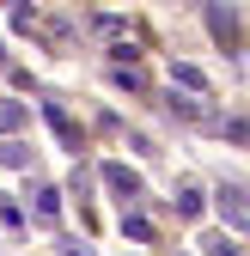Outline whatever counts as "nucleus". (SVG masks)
<instances>
[{
  "label": "nucleus",
  "instance_id": "1",
  "mask_svg": "<svg viewBox=\"0 0 250 256\" xmlns=\"http://www.w3.org/2000/svg\"><path fill=\"white\" fill-rule=\"evenodd\" d=\"M214 202H220V214L232 220L238 232H250V189H238V183H226V189H220V196H214Z\"/></svg>",
  "mask_w": 250,
  "mask_h": 256
},
{
  "label": "nucleus",
  "instance_id": "2",
  "mask_svg": "<svg viewBox=\"0 0 250 256\" xmlns=\"http://www.w3.org/2000/svg\"><path fill=\"white\" fill-rule=\"evenodd\" d=\"M202 18H208V30H214L226 49H238V12H232V6H208Z\"/></svg>",
  "mask_w": 250,
  "mask_h": 256
},
{
  "label": "nucleus",
  "instance_id": "3",
  "mask_svg": "<svg viewBox=\"0 0 250 256\" xmlns=\"http://www.w3.org/2000/svg\"><path fill=\"white\" fill-rule=\"evenodd\" d=\"M43 122H49V128H55V134H61V140H68V146H80V140H86V134H80V128L68 122V110H61V104H43Z\"/></svg>",
  "mask_w": 250,
  "mask_h": 256
},
{
  "label": "nucleus",
  "instance_id": "4",
  "mask_svg": "<svg viewBox=\"0 0 250 256\" xmlns=\"http://www.w3.org/2000/svg\"><path fill=\"white\" fill-rule=\"evenodd\" d=\"M171 74H177V86H183V92H202V86H208V74H202V68H190V61H177Z\"/></svg>",
  "mask_w": 250,
  "mask_h": 256
},
{
  "label": "nucleus",
  "instance_id": "5",
  "mask_svg": "<svg viewBox=\"0 0 250 256\" xmlns=\"http://www.w3.org/2000/svg\"><path fill=\"white\" fill-rule=\"evenodd\" d=\"M104 183L116 189V196H134V177H128V171H122V165H104Z\"/></svg>",
  "mask_w": 250,
  "mask_h": 256
},
{
  "label": "nucleus",
  "instance_id": "6",
  "mask_svg": "<svg viewBox=\"0 0 250 256\" xmlns=\"http://www.w3.org/2000/svg\"><path fill=\"white\" fill-rule=\"evenodd\" d=\"M202 208H208V202H202V189H177V214H190V220H196Z\"/></svg>",
  "mask_w": 250,
  "mask_h": 256
},
{
  "label": "nucleus",
  "instance_id": "7",
  "mask_svg": "<svg viewBox=\"0 0 250 256\" xmlns=\"http://www.w3.org/2000/svg\"><path fill=\"white\" fill-rule=\"evenodd\" d=\"M0 165H18V171H24V165H30V152L12 146V140H0Z\"/></svg>",
  "mask_w": 250,
  "mask_h": 256
},
{
  "label": "nucleus",
  "instance_id": "8",
  "mask_svg": "<svg viewBox=\"0 0 250 256\" xmlns=\"http://www.w3.org/2000/svg\"><path fill=\"white\" fill-rule=\"evenodd\" d=\"M18 122H24V110H18V104H0V134H12Z\"/></svg>",
  "mask_w": 250,
  "mask_h": 256
},
{
  "label": "nucleus",
  "instance_id": "9",
  "mask_svg": "<svg viewBox=\"0 0 250 256\" xmlns=\"http://www.w3.org/2000/svg\"><path fill=\"white\" fill-rule=\"evenodd\" d=\"M122 226H128V238H140V244L152 238V226H146V220H140V214H128V220H122Z\"/></svg>",
  "mask_w": 250,
  "mask_h": 256
},
{
  "label": "nucleus",
  "instance_id": "10",
  "mask_svg": "<svg viewBox=\"0 0 250 256\" xmlns=\"http://www.w3.org/2000/svg\"><path fill=\"white\" fill-rule=\"evenodd\" d=\"M110 80H116L122 92H134V86H140V74H134V68H110Z\"/></svg>",
  "mask_w": 250,
  "mask_h": 256
},
{
  "label": "nucleus",
  "instance_id": "11",
  "mask_svg": "<svg viewBox=\"0 0 250 256\" xmlns=\"http://www.w3.org/2000/svg\"><path fill=\"white\" fill-rule=\"evenodd\" d=\"M37 214H61V196H55V189H37Z\"/></svg>",
  "mask_w": 250,
  "mask_h": 256
},
{
  "label": "nucleus",
  "instance_id": "12",
  "mask_svg": "<svg viewBox=\"0 0 250 256\" xmlns=\"http://www.w3.org/2000/svg\"><path fill=\"white\" fill-rule=\"evenodd\" d=\"M0 220H6V226H24V208H12L6 196H0Z\"/></svg>",
  "mask_w": 250,
  "mask_h": 256
},
{
  "label": "nucleus",
  "instance_id": "13",
  "mask_svg": "<svg viewBox=\"0 0 250 256\" xmlns=\"http://www.w3.org/2000/svg\"><path fill=\"white\" fill-rule=\"evenodd\" d=\"M208 256H238V250H232L226 238H208Z\"/></svg>",
  "mask_w": 250,
  "mask_h": 256
},
{
  "label": "nucleus",
  "instance_id": "14",
  "mask_svg": "<svg viewBox=\"0 0 250 256\" xmlns=\"http://www.w3.org/2000/svg\"><path fill=\"white\" fill-rule=\"evenodd\" d=\"M0 61H6V49H0Z\"/></svg>",
  "mask_w": 250,
  "mask_h": 256
}]
</instances>
